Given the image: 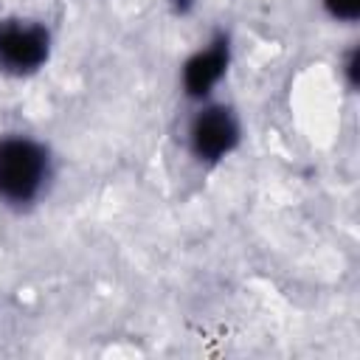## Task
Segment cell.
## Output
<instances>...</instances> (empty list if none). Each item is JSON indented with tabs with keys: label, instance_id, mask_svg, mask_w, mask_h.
<instances>
[{
	"label": "cell",
	"instance_id": "1",
	"mask_svg": "<svg viewBox=\"0 0 360 360\" xmlns=\"http://www.w3.org/2000/svg\"><path fill=\"white\" fill-rule=\"evenodd\" d=\"M51 177V158L42 143L25 135L0 141V200L8 205L34 202Z\"/></svg>",
	"mask_w": 360,
	"mask_h": 360
},
{
	"label": "cell",
	"instance_id": "2",
	"mask_svg": "<svg viewBox=\"0 0 360 360\" xmlns=\"http://www.w3.org/2000/svg\"><path fill=\"white\" fill-rule=\"evenodd\" d=\"M51 34L37 20H0V70L11 76H28L48 62Z\"/></svg>",
	"mask_w": 360,
	"mask_h": 360
},
{
	"label": "cell",
	"instance_id": "3",
	"mask_svg": "<svg viewBox=\"0 0 360 360\" xmlns=\"http://www.w3.org/2000/svg\"><path fill=\"white\" fill-rule=\"evenodd\" d=\"M239 141V121L231 107L208 104L188 124V146L205 163L222 160Z\"/></svg>",
	"mask_w": 360,
	"mask_h": 360
},
{
	"label": "cell",
	"instance_id": "4",
	"mask_svg": "<svg viewBox=\"0 0 360 360\" xmlns=\"http://www.w3.org/2000/svg\"><path fill=\"white\" fill-rule=\"evenodd\" d=\"M228 68V39L217 37L205 51H197L183 68V87L188 96L202 98L222 79Z\"/></svg>",
	"mask_w": 360,
	"mask_h": 360
},
{
	"label": "cell",
	"instance_id": "5",
	"mask_svg": "<svg viewBox=\"0 0 360 360\" xmlns=\"http://www.w3.org/2000/svg\"><path fill=\"white\" fill-rule=\"evenodd\" d=\"M326 11L335 17V20H357V11H360V0H323Z\"/></svg>",
	"mask_w": 360,
	"mask_h": 360
}]
</instances>
